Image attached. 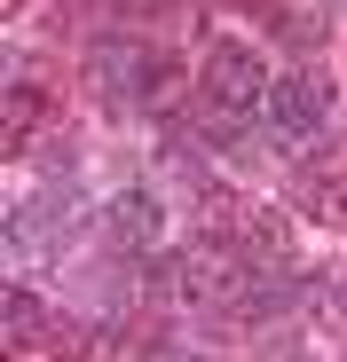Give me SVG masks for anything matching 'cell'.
<instances>
[{
	"mask_svg": "<svg viewBox=\"0 0 347 362\" xmlns=\"http://www.w3.org/2000/svg\"><path fill=\"white\" fill-rule=\"evenodd\" d=\"M198 87H205V103L213 110H229V118H253V110H268V87H276V71H268V55L253 47V40H205V64H198Z\"/></svg>",
	"mask_w": 347,
	"mask_h": 362,
	"instance_id": "cell-1",
	"label": "cell"
},
{
	"mask_svg": "<svg viewBox=\"0 0 347 362\" xmlns=\"http://www.w3.org/2000/svg\"><path fill=\"white\" fill-rule=\"evenodd\" d=\"M261 118L276 127V142H316L324 118H331V79H324V64H292V71H276Z\"/></svg>",
	"mask_w": 347,
	"mask_h": 362,
	"instance_id": "cell-2",
	"label": "cell"
},
{
	"mask_svg": "<svg viewBox=\"0 0 347 362\" xmlns=\"http://www.w3.org/2000/svg\"><path fill=\"white\" fill-rule=\"evenodd\" d=\"M103 228H110V245L119 252H150L158 236H166V205H158V189H119L103 205Z\"/></svg>",
	"mask_w": 347,
	"mask_h": 362,
	"instance_id": "cell-3",
	"label": "cell"
},
{
	"mask_svg": "<svg viewBox=\"0 0 347 362\" xmlns=\"http://www.w3.org/2000/svg\"><path fill=\"white\" fill-rule=\"evenodd\" d=\"M55 331H64V315H55L47 299L16 276V284H8V346H16V354H32V346H55Z\"/></svg>",
	"mask_w": 347,
	"mask_h": 362,
	"instance_id": "cell-4",
	"label": "cell"
},
{
	"mask_svg": "<svg viewBox=\"0 0 347 362\" xmlns=\"http://www.w3.org/2000/svg\"><path fill=\"white\" fill-rule=\"evenodd\" d=\"M292 205H300L308 221H324V228H347V165H316V173H300Z\"/></svg>",
	"mask_w": 347,
	"mask_h": 362,
	"instance_id": "cell-5",
	"label": "cell"
},
{
	"mask_svg": "<svg viewBox=\"0 0 347 362\" xmlns=\"http://www.w3.org/2000/svg\"><path fill=\"white\" fill-rule=\"evenodd\" d=\"M40 110H47V87L16 64V79H8V110H0V142L24 150V142H32V127H40Z\"/></svg>",
	"mask_w": 347,
	"mask_h": 362,
	"instance_id": "cell-6",
	"label": "cell"
},
{
	"mask_svg": "<svg viewBox=\"0 0 347 362\" xmlns=\"http://www.w3.org/2000/svg\"><path fill=\"white\" fill-rule=\"evenodd\" d=\"M135 362H205V354H190V346H174V339H142V354Z\"/></svg>",
	"mask_w": 347,
	"mask_h": 362,
	"instance_id": "cell-7",
	"label": "cell"
},
{
	"mask_svg": "<svg viewBox=\"0 0 347 362\" xmlns=\"http://www.w3.org/2000/svg\"><path fill=\"white\" fill-rule=\"evenodd\" d=\"M268 362H308V354H300V346H276V354H268Z\"/></svg>",
	"mask_w": 347,
	"mask_h": 362,
	"instance_id": "cell-8",
	"label": "cell"
}]
</instances>
